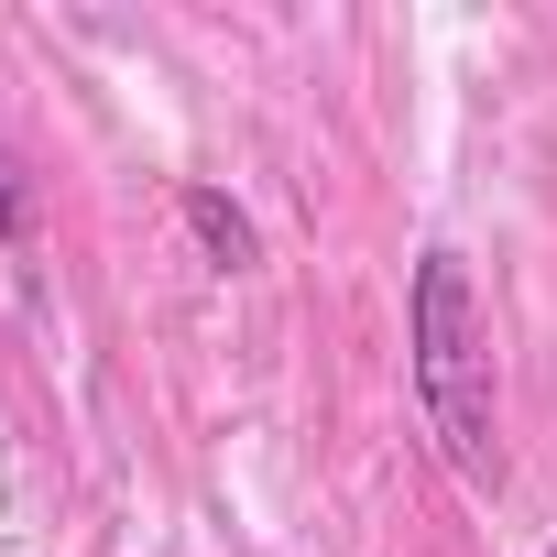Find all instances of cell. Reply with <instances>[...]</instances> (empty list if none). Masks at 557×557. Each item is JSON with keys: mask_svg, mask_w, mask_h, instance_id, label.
I'll use <instances>...</instances> for the list:
<instances>
[{"mask_svg": "<svg viewBox=\"0 0 557 557\" xmlns=\"http://www.w3.org/2000/svg\"><path fill=\"white\" fill-rule=\"evenodd\" d=\"M546 557H557V546H546Z\"/></svg>", "mask_w": 557, "mask_h": 557, "instance_id": "277c9868", "label": "cell"}, {"mask_svg": "<svg viewBox=\"0 0 557 557\" xmlns=\"http://www.w3.org/2000/svg\"><path fill=\"white\" fill-rule=\"evenodd\" d=\"M34 230V186H23V153L0 143V240H23Z\"/></svg>", "mask_w": 557, "mask_h": 557, "instance_id": "3957f363", "label": "cell"}, {"mask_svg": "<svg viewBox=\"0 0 557 557\" xmlns=\"http://www.w3.org/2000/svg\"><path fill=\"white\" fill-rule=\"evenodd\" d=\"M175 208H186V230L208 240V262H219V273H251V262H262V240H251V219H240V208H230L219 186H186Z\"/></svg>", "mask_w": 557, "mask_h": 557, "instance_id": "7a4b0ae2", "label": "cell"}, {"mask_svg": "<svg viewBox=\"0 0 557 557\" xmlns=\"http://www.w3.org/2000/svg\"><path fill=\"white\" fill-rule=\"evenodd\" d=\"M405 339H416V405H426V426H437L448 470H459L470 492H503L492 318H481V296H470L459 251H426V262H416V318H405Z\"/></svg>", "mask_w": 557, "mask_h": 557, "instance_id": "6da1fadb", "label": "cell"}]
</instances>
